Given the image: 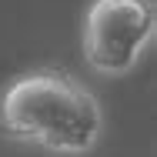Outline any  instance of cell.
Returning <instances> with one entry per match:
<instances>
[{"instance_id":"1","label":"cell","mask_w":157,"mask_h":157,"mask_svg":"<svg viewBox=\"0 0 157 157\" xmlns=\"http://www.w3.org/2000/svg\"><path fill=\"white\" fill-rule=\"evenodd\" d=\"M0 127L57 154H87L100 140L104 114L97 97L70 74L30 70L0 94Z\"/></svg>"},{"instance_id":"2","label":"cell","mask_w":157,"mask_h":157,"mask_svg":"<svg viewBox=\"0 0 157 157\" xmlns=\"http://www.w3.org/2000/svg\"><path fill=\"white\" fill-rule=\"evenodd\" d=\"M157 30L151 0H90L84 13V57L104 77L130 74Z\"/></svg>"}]
</instances>
